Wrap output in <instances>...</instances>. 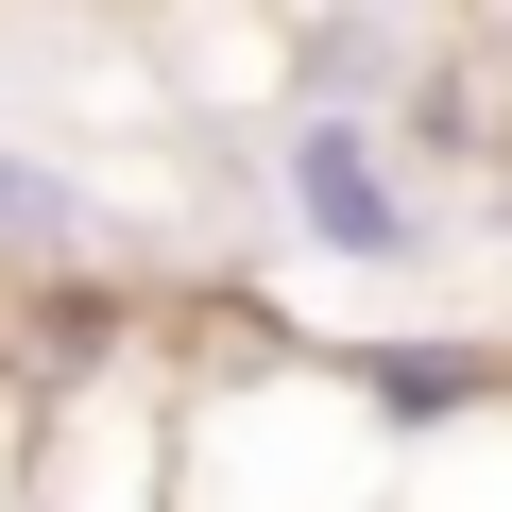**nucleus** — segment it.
Listing matches in <instances>:
<instances>
[{
    "instance_id": "20e7f679",
    "label": "nucleus",
    "mask_w": 512,
    "mask_h": 512,
    "mask_svg": "<svg viewBox=\"0 0 512 512\" xmlns=\"http://www.w3.org/2000/svg\"><path fill=\"white\" fill-rule=\"evenodd\" d=\"M342 376H359V393H376L393 427H427V410L495 393L512 359H495V342H461V325H359V342H342Z\"/></svg>"
},
{
    "instance_id": "f03ea898",
    "label": "nucleus",
    "mask_w": 512,
    "mask_h": 512,
    "mask_svg": "<svg viewBox=\"0 0 512 512\" xmlns=\"http://www.w3.org/2000/svg\"><path fill=\"white\" fill-rule=\"evenodd\" d=\"M274 205H291V239L325 274H427L444 256V205H427V171H410L376 86H308L274 120Z\"/></svg>"
},
{
    "instance_id": "f257e3e1",
    "label": "nucleus",
    "mask_w": 512,
    "mask_h": 512,
    "mask_svg": "<svg viewBox=\"0 0 512 512\" xmlns=\"http://www.w3.org/2000/svg\"><path fill=\"white\" fill-rule=\"evenodd\" d=\"M376 495H393V410L342 376V342L171 376V512H376Z\"/></svg>"
},
{
    "instance_id": "7ed1b4c3",
    "label": "nucleus",
    "mask_w": 512,
    "mask_h": 512,
    "mask_svg": "<svg viewBox=\"0 0 512 512\" xmlns=\"http://www.w3.org/2000/svg\"><path fill=\"white\" fill-rule=\"evenodd\" d=\"M103 188L69 171V154H35V137H0V274H103Z\"/></svg>"
}]
</instances>
